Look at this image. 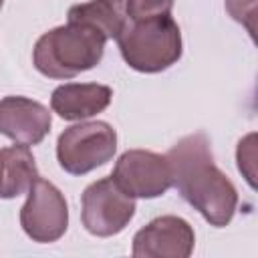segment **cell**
I'll use <instances>...</instances> for the list:
<instances>
[{
    "label": "cell",
    "instance_id": "obj_1",
    "mask_svg": "<svg viewBox=\"0 0 258 258\" xmlns=\"http://www.w3.org/2000/svg\"><path fill=\"white\" fill-rule=\"evenodd\" d=\"M171 169V185L216 228L232 222L238 206V191L228 175L214 163L206 133L181 137L165 153Z\"/></svg>",
    "mask_w": 258,
    "mask_h": 258
},
{
    "label": "cell",
    "instance_id": "obj_2",
    "mask_svg": "<svg viewBox=\"0 0 258 258\" xmlns=\"http://www.w3.org/2000/svg\"><path fill=\"white\" fill-rule=\"evenodd\" d=\"M107 38L85 24L67 22L44 32L32 50L36 71L48 79H73L97 67Z\"/></svg>",
    "mask_w": 258,
    "mask_h": 258
},
{
    "label": "cell",
    "instance_id": "obj_3",
    "mask_svg": "<svg viewBox=\"0 0 258 258\" xmlns=\"http://www.w3.org/2000/svg\"><path fill=\"white\" fill-rule=\"evenodd\" d=\"M115 40L123 60L139 73H161L181 56V30L171 14L127 20Z\"/></svg>",
    "mask_w": 258,
    "mask_h": 258
},
{
    "label": "cell",
    "instance_id": "obj_4",
    "mask_svg": "<svg viewBox=\"0 0 258 258\" xmlns=\"http://www.w3.org/2000/svg\"><path fill=\"white\" fill-rule=\"evenodd\" d=\"M117 131L107 121H81L58 135L56 159L71 175H85L113 159Z\"/></svg>",
    "mask_w": 258,
    "mask_h": 258
},
{
    "label": "cell",
    "instance_id": "obj_5",
    "mask_svg": "<svg viewBox=\"0 0 258 258\" xmlns=\"http://www.w3.org/2000/svg\"><path fill=\"white\" fill-rule=\"evenodd\" d=\"M135 198L127 196L113 177H103L85 187L81 196V220L89 234L109 238L127 228L135 216Z\"/></svg>",
    "mask_w": 258,
    "mask_h": 258
},
{
    "label": "cell",
    "instance_id": "obj_6",
    "mask_svg": "<svg viewBox=\"0 0 258 258\" xmlns=\"http://www.w3.org/2000/svg\"><path fill=\"white\" fill-rule=\"evenodd\" d=\"M20 226L26 236L40 244L56 242L69 228V206L62 191L40 175L26 191L20 208Z\"/></svg>",
    "mask_w": 258,
    "mask_h": 258
},
{
    "label": "cell",
    "instance_id": "obj_7",
    "mask_svg": "<svg viewBox=\"0 0 258 258\" xmlns=\"http://www.w3.org/2000/svg\"><path fill=\"white\" fill-rule=\"evenodd\" d=\"M113 181L131 198H159L171 187V169L165 155L147 149H129L119 155Z\"/></svg>",
    "mask_w": 258,
    "mask_h": 258
},
{
    "label": "cell",
    "instance_id": "obj_8",
    "mask_svg": "<svg viewBox=\"0 0 258 258\" xmlns=\"http://www.w3.org/2000/svg\"><path fill=\"white\" fill-rule=\"evenodd\" d=\"M194 228L179 216H159L133 236L135 258H187L194 252Z\"/></svg>",
    "mask_w": 258,
    "mask_h": 258
},
{
    "label": "cell",
    "instance_id": "obj_9",
    "mask_svg": "<svg viewBox=\"0 0 258 258\" xmlns=\"http://www.w3.org/2000/svg\"><path fill=\"white\" fill-rule=\"evenodd\" d=\"M48 109L28 97L10 95L0 101V133L22 145H38L50 131Z\"/></svg>",
    "mask_w": 258,
    "mask_h": 258
},
{
    "label": "cell",
    "instance_id": "obj_10",
    "mask_svg": "<svg viewBox=\"0 0 258 258\" xmlns=\"http://www.w3.org/2000/svg\"><path fill=\"white\" fill-rule=\"evenodd\" d=\"M113 89L99 83H64L50 95V109L64 121H83L109 107Z\"/></svg>",
    "mask_w": 258,
    "mask_h": 258
},
{
    "label": "cell",
    "instance_id": "obj_11",
    "mask_svg": "<svg viewBox=\"0 0 258 258\" xmlns=\"http://www.w3.org/2000/svg\"><path fill=\"white\" fill-rule=\"evenodd\" d=\"M38 177L34 155L28 145H10L0 149V198L10 200L28 191Z\"/></svg>",
    "mask_w": 258,
    "mask_h": 258
},
{
    "label": "cell",
    "instance_id": "obj_12",
    "mask_svg": "<svg viewBox=\"0 0 258 258\" xmlns=\"http://www.w3.org/2000/svg\"><path fill=\"white\" fill-rule=\"evenodd\" d=\"M67 20L95 28L107 40L117 38L127 24L125 0H89L75 4L69 8Z\"/></svg>",
    "mask_w": 258,
    "mask_h": 258
},
{
    "label": "cell",
    "instance_id": "obj_13",
    "mask_svg": "<svg viewBox=\"0 0 258 258\" xmlns=\"http://www.w3.org/2000/svg\"><path fill=\"white\" fill-rule=\"evenodd\" d=\"M173 0H125L127 20H147L171 14Z\"/></svg>",
    "mask_w": 258,
    "mask_h": 258
},
{
    "label": "cell",
    "instance_id": "obj_14",
    "mask_svg": "<svg viewBox=\"0 0 258 258\" xmlns=\"http://www.w3.org/2000/svg\"><path fill=\"white\" fill-rule=\"evenodd\" d=\"M254 139H256L254 133L246 135L244 139H240V143H238V151H236L238 169L244 173V177L248 179V183H250L252 187H254V159H256Z\"/></svg>",
    "mask_w": 258,
    "mask_h": 258
},
{
    "label": "cell",
    "instance_id": "obj_15",
    "mask_svg": "<svg viewBox=\"0 0 258 258\" xmlns=\"http://www.w3.org/2000/svg\"><path fill=\"white\" fill-rule=\"evenodd\" d=\"M226 10L230 16L244 24L248 32L254 36V20H256V0H226Z\"/></svg>",
    "mask_w": 258,
    "mask_h": 258
},
{
    "label": "cell",
    "instance_id": "obj_16",
    "mask_svg": "<svg viewBox=\"0 0 258 258\" xmlns=\"http://www.w3.org/2000/svg\"><path fill=\"white\" fill-rule=\"evenodd\" d=\"M2 4H4V0H0V8H2Z\"/></svg>",
    "mask_w": 258,
    "mask_h": 258
}]
</instances>
